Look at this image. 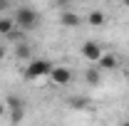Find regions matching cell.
I'll list each match as a JSON object with an SVG mask.
<instances>
[{
  "label": "cell",
  "mask_w": 129,
  "mask_h": 126,
  "mask_svg": "<svg viewBox=\"0 0 129 126\" xmlns=\"http://www.w3.org/2000/svg\"><path fill=\"white\" fill-rule=\"evenodd\" d=\"M15 27L20 32H30V30H35L37 27V13H35V8H30V5H22V8H17L15 10Z\"/></svg>",
  "instance_id": "1"
},
{
  "label": "cell",
  "mask_w": 129,
  "mask_h": 126,
  "mask_svg": "<svg viewBox=\"0 0 129 126\" xmlns=\"http://www.w3.org/2000/svg\"><path fill=\"white\" fill-rule=\"evenodd\" d=\"M55 69V64L50 62V59H30V64L25 67V79H40L45 77V74H50Z\"/></svg>",
  "instance_id": "2"
},
{
  "label": "cell",
  "mask_w": 129,
  "mask_h": 126,
  "mask_svg": "<svg viewBox=\"0 0 129 126\" xmlns=\"http://www.w3.org/2000/svg\"><path fill=\"white\" fill-rule=\"evenodd\" d=\"M25 101L20 99V96L10 94L8 99H5V109H8V114H10V119H13V124H20L22 121V116H25Z\"/></svg>",
  "instance_id": "3"
},
{
  "label": "cell",
  "mask_w": 129,
  "mask_h": 126,
  "mask_svg": "<svg viewBox=\"0 0 129 126\" xmlns=\"http://www.w3.org/2000/svg\"><path fill=\"white\" fill-rule=\"evenodd\" d=\"M50 79H52L57 87H67V84L72 82V69H70V67H55V69L50 72Z\"/></svg>",
  "instance_id": "4"
},
{
  "label": "cell",
  "mask_w": 129,
  "mask_h": 126,
  "mask_svg": "<svg viewBox=\"0 0 129 126\" xmlns=\"http://www.w3.org/2000/svg\"><path fill=\"white\" fill-rule=\"evenodd\" d=\"M104 52H102V47L97 45V42H92V40H87L84 45H82V57L84 59H89V62H99V57H102Z\"/></svg>",
  "instance_id": "5"
},
{
  "label": "cell",
  "mask_w": 129,
  "mask_h": 126,
  "mask_svg": "<svg viewBox=\"0 0 129 126\" xmlns=\"http://www.w3.org/2000/svg\"><path fill=\"white\" fill-rule=\"evenodd\" d=\"M60 22H62L64 27H77L82 20H80V15L72 13V10H62V13H60Z\"/></svg>",
  "instance_id": "6"
},
{
  "label": "cell",
  "mask_w": 129,
  "mask_h": 126,
  "mask_svg": "<svg viewBox=\"0 0 129 126\" xmlns=\"http://www.w3.org/2000/svg\"><path fill=\"white\" fill-rule=\"evenodd\" d=\"M87 22H89L92 27H104L107 15H104L102 10H89V13H87Z\"/></svg>",
  "instance_id": "7"
},
{
  "label": "cell",
  "mask_w": 129,
  "mask_h": 126,
  "mask_svg": "<svg viewBox=\"0 0 129 126\" xmlns=\"http://www.w3.org/2000/svg\"><path fill=\"white\" fill-rule=\"evenodd\" d=\"M99 67H102V72H109V69H114V67H117V57L104 52V54L99 57Z\"/></svg>",
  "instance_id": "8"
},
{
  "label": "cell",
  "mask_w": 129,
  "mask_h": 126,
  "mask_svg": "<svg viewBox=\"0 0 129 126\" xmlns=\"http://www.w3.org/2000/svg\"><path fill=\"white\" fill-rule=\"evenodd\" d=\"M84 82H87L89 87H97V84L102 82V72L94 69V67H92V69H87V72H84Z\"/></svg>",
  "instance_id": "9"
},
{
  "label": "cell",
  "mask_w": 129,
  "mask_h": 126,
  "mask_svg": "<svg viewBox=\"0 0 129 126\" xmlns=\"http://www.w3.org/2000/svg\"><path fill=\"white\" fill-rule=\"evenodd\" d=\"M13 32H15V20H10V17H0V35L10 37Z\"/></svg>",
  "instance_id": "10"
},
{
  "label": "cell",
  "mask_w": 129,
  "mask_h": 126,
  "mask_svg": "<svg viewBox=\"0 0 129 126\" xmlns=\"http://www.w3.org/2000/svg\"><path fill=\"white\" fill-rule=\"evenodd\" d=\"M30 54H32V49L27 42H17L15 45V57L17 59H30Z\"/></svg>",
  "instance_id": "11"
},
{
  "label": "cell",
  "mask_w": 129,
  "mask_h": 126,
  "mask_svg": "<svg viewBox=\"0 0 129 126\" xmlns=\"http://www.w3.org/2000/svg\"><path fill=\"white\" fill-rule=\"evenodd\" d=\"M72 109H87L89 106V99L87 96H70V101H67Z\"/></svg>",
  "instance_id": "12"
},
{
  "label": "cell",
  "mask_w": 129,
  "mask_h": 126,
  "mask_svg": "<svg viewBox=\"0 0 129 126\" xmlns=\"http://www.w3.org/2000/svg\"><path fill=\"white\" fill-rule=\"evenodd\" d=\"M8 8H10V0H0V13H5Z\"/></svg>",
  "instance_id": "13"
},
{
  "label": "cell",
  "mask_w": 129,
  "mask_h": 126,
  "mask_svg": "<svg viewBox=\"0 0 129 126\" xmlns=\"http://www.w3.org/2000/svg\"><path fill=\"white\" fill-rule=\"evenodd\" d=\"M55 3H57V5H60V8H62V10H67V5H70V3H72V0H55Z\"/></svg>",
  "instance_id": "14"
},
{
  "label": "cell",
  "mask_w": 129,
  "mask_h": 126,
  "mask_svg": "<svg viewBox=\"0 0 129 126\" xmlns=\"http://www.w3.org/2000/svg\"><path fill=\"white\" fill-rule=\"evenodd\" d=\"M5 114H8V109H5V104H3V101H0V119H3V116H5Z\"/></svg>",
  "instance_id": "15"
},
{
  "label": "cell",
  "mask_w": 129,
  "mask_h": 126,
  "mask_svg": "<svg viewBox=\"0 0 129 126\" xmlns=\"http://www.w3.org/2000/svg\"><path fill=\"white\" fill-rule=\"evenodd\" d=\"M0 59H5V47L0 45Z\"/></svg>",
  "instance_id": "16"
},
{
  "label": "cell",
  "mask_w": 129,
  "mask_h": 126,
  "mask_svg": "<svg viewBox=\"0 0 129 126\" xmlns=\"http://www.w3.org/2000/svg\"><path fill=\"white\" fill-rule=\"evenodd\" d=\"M122 3H124V8H129V0H122Z\"/></svg>",
  "instance_id": "17"
},
{
  "label": "cell",
  "mask_w": 129,
  "mask_h": 126,
  "mask_svg": "<svg viewBox=\"0 0 129 126\" xmlns=\"http://www.w3.org/2000/svg\"><path fill=\"white\" fill-rule=\"evenodd\" d=\"M122 126H129V121H127V124H122Z\"/></svg>",
  "instance_id": "18"
}]
</instances>
